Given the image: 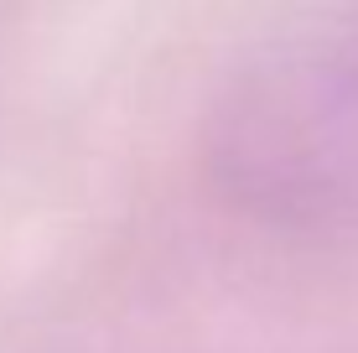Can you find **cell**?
Segmentation results:
<instances>
[{
  "mask_svg": "<svg viewBox=\"0 0 358 353\" xmlns=\"http://www.w3.org/2000/svg\"><path fill=\"white\" fill-rule=\"evenodd\" d=\"M208 172L270 224L358 218V6L280 31L234 73L208 125Z\"/></svg>",
  "mask_w": 358,
  "mask_h": 353,
  "instance_id": "cell-1",
  "label": "cell"
}]
</instances>
